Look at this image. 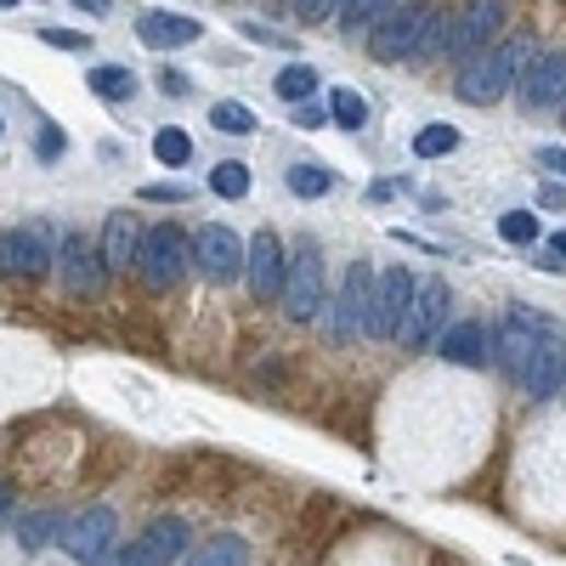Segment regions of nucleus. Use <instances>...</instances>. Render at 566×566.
I'll return each instance as SVG.
<instances>
[{
    "label": "nucleus",
    "mask_w": 566,
    "mask_h": 566,
    "mask_svg": "<svg viewBox=\"0 0 566 566\" xmlns=\"http://www.w3.org/2000/svg\"><path fill=\"white\" fill-rule=\"evenodd\" d=\"M91 91L103 96V103H130V96H137V74H130L125 62H96V69H91Z\"/></svg>",
    "instance_id": "21"
},
{
    "label": "nucleus",
    "mask_w": 566,
    "mask_h": 566,
    "mask_svg": "<svg viewBox=\"0 0 566 566\" xmlns=\"http://www.w3.org/2000/svg\"><path fill=\"white\" fill-rule=\"evenodd\" d=\"M74 7H85V12H108V0H74Z\"/></svg>",
    "instance_id": "44"
},
{
    "label": "nucleus",
    "mask_w": 566,
    "mask_h": 566,
    "mask_svg": "<svg viewBox=\"0 0 566 566\" xmlns=\"http://www.w3.org/2000/svg\"><path fill=\"white\" fill-rule=\"evenodd\" d=\"M317 69L312 62H289V69H278V80H273V91L284 96V103H312V91H317Z\"/></svg>",
    "instance_id": "23"
},
{
    "label": "nucleus",
    "mask_w": 566,
    "mask_h": 566,
    "mask_svg": "<svg viewBox=\"0 0 566 566\" xmlns=\"http://www.w3.org/2000/svg\"><path fill=\"white\" fill-rule=\"evenodd\" d=\"M532 159H539V164H544L550 176H566V148H555V142H550V148H539V153H532Z\"/></svg>",
    "instance_id": "38"
},
{
    "label": "nucleus",
    "mask_w": 566,
    "mask_h": 566,
    "mask_svg": "<svg viewBox=\"0 0 566 566\" xmlns=\"http://www.w3.org/2000/svg\"><path fill=\"white\" fill-rule=\"evenodd\" d=\"M187 550V521H153L142 539H130L119 555H114V566H171L176 555Z\"/></svg>",
    "instance_id": "14"
},
{
    "label": "nucleus",
    "mask_w": 566,
    "mask_h": 566,
    "mask_svg": "<svg viewBox=\"0 0 566 566\" xmlns=\"http://www.w3.org/2000/svg\"><path fill=\"white\" fill-rule=\"evenodd\" d=\"M0 255H7V273H23V278L51 273V261H57L46 227H12L7 239H0Z\"/></svg>",
    "instance_id": "16"
},
{
    "label": "nucleus",
    "mask_w": 566,
    "mask_h": 566,
    "mask_svg": "<svg viewBox=\"0 0 566 566\" xmlns=\"http://www.w3.org/2000/svg\"><path fill=\"white\" fill-rule=\"evenodd\" d=\"M0 266H7V255H0Z\"/></svg>",
    "instance_id": "47"
},
{
    "label": "nucleus",
    "mask_w": 566,
    "mask_h": 566,
    "mask_svg": "<svg viewBox=\"0 0 566 566\" xmlns=\"http://www.w3.org/2000/svg\"><path fill=\"white\" fill-rule=\"evenodd\" d=\"M250 561V544L244 539H232V532H216V539L205 550H193L187 566H244Z\"/></svg>",
    "instance_id": "24"
},
{
    "label": "nucleus",
    "mask_w": 566,
    "mask_h": 566,
    "mask_svg": "<svg viewBox=\"0 0 566 566\" xmlns=\"http://www.w3.org/2000/svg\"><path fill=\"white\" fill-rule=\"evenodd\" d=\"M12 7H18V0H0V12H12Z\"/></svg>",
    "instance_id": "46"
},
{
    "label": "nucleus",
    "mask_w": 566,
    "mask_h": 566,
    "mask_svg": "<svg viewBox=\"0 0 566 566\" xmlns=\"http://www.w3.org/2000/svg\"><path fill=\"white\" fill-rule=\"evenodd\" d=\"M459 148V130L453 125H425L414 137V159H448Z\"/></svg>",
    "instance_id": "29"
},
{
    "label": "nucleus",
    "mask_w": 566,
    "mask_h": 566,
    "mask_svg": "<svg viewBox=\"0 0 566 566\" xmlns=\"http://www.w3.org/2000/svg\"><path fill=\"white\" fill-rule=\"evenodd\" d=\"M340 7H346V0H294V18H301V23L312 28V23H328Z\"/></svg>",
    "instance_id": "34"
},
{
    "label": "nucleus",
    "mask_w": 566,
    "mask_h": 566,
    "mask_svg": "<svg viewBox=\"0 0 566 566\" xmlns=\"http://www.w3.org/2000/svg\"><path fill=\"white\" fill-rule=\"evenodd\" d=\"M539 205H544V210H566V187H561V182H544V187H539Z\"/></svg>",
    "instance_id": "40"
},
{
    "label": "nucleus",
    "mask_w": 566,
    "mask_h": 566,
    "mask_svg": "<svg viewBox=\"0 0 566 566\" xmlns=\"http://www.w3.org/2000/svg\"><path fill=\"white\" fill-rule=\"evenodd\" d=\"M516 103L521 114H544L555 103H566V51H532L527 69L516 80Z\"/></svg>",
    "instance_id": "8"
},
{
    "label": "nucleus",
    "mask_w": 566,
    "mask_h": 566,
    "mask_svg": "<svg viewBox=\"0 0 566 566\" xmlns=\"http://www.w3.org/2000/svg\"><path fill=\"white\" fill-rule=\"evenodd\" d=\"M419 278L408 266H385L374 278V317H369V340H396V328L408 317V301H414Z\"/></svg>",
    "instance_id": "12"
},
{
    "label": "nucleus",
    "mask_w": 566,
    "mask_h": 566,
    "mask_svg": "<svg viewBox=\"0 0 566 566\" xmlns=\"http://www.w3.org/2000/svg\"><path fill=\"white\" fill-rule=\"evenodd\" d=\"M430 351H437L442 362H459V369H482V362L493 357V335H487L482 323H471V317H464V323L442 328V335H437V346H430Z\"/></svg>",
    "instance_id": "18"
},
{
    "label": "nucleus",
    "mask_w": 566,
    "mask_h": 566,
    "mask_svg": "<svg viewBox=\"0 0 566 566\" xmlns=\"http://www.w3.org/2000/svg\"><path fill=\"white\" fill-rule=\"evenodd\" d=\"M244 278H250V294L255 301H284V278H289V261H284V244L278 232H255L250 239V261H244Z\"/></svg>",
    "instance_id": "13"
},
{
    "label": "nucleus",
    "mask_w": 566,
    "mask_h": 566,
    "mask_svg": "<svg viewBox=\"0 0 566 566\" xmlns=\"http://www.w3.org/2000/svg\"><path fill=\"white\" fill-rule=\"evenodd\" d=\"M328 114H335V125H346V130H362V125H369V96L340 85L335 96H328Z\"/></svg>",
    "instance_id": "26"
},
{
    "label": "nucleus",
    "mask_w": 566,
    "mask_h": 566,
    "mask_svg": "<svg viewBox=\"0 0 566 566\" xmlns=\"http://www.w3.org/2000/svg\"><path fill=\"white\" fill-rule=\"evenodd\" d=\"M153 159L164 164V171H182V164L193 159V137H187V130H176V125H164L159 137H153Z\"/></svg>",
    "instance_id": "25"
},
{
    "label": "nucleus",
    "mask_w": 566,
    "mask_h": 566,
    "mask_svg": "<svg viewBox=\"0 0 566 566\" xmlns=\"http://www.w3.org/2000/svg\"><path fill=\"white\" fill-rule=\"evenodd\" d=\"M539 317H532L527 307H516L505 323H498V335H493V362L505 369L510 380H521V369H527V351H532V340H539Z\"/></svg>",
    "instance_id": "15"
},
{
    "label": "nucleus",
    "mask_w": 566,
    "mask_h": 566,
    "mask_svg": "<svg viewBox=\"0 0 566 566\" xmlns=\"http://www.w3.org/2000/svg\"><path fill=\"white\" fill-rule=\"evenodd\" d=\"M284 182H289V193H294V198H323L328 187H335V176H328L323 164H307V159H301V164H289V176H284Z\"/></svg>",
    "instance_id": "27"
},
{
    "label": "nucleus",
    "mask_w": 566,
    "mask_h": 566,
    "mask_svg": "<svg viewBox=\"0 0 566 566\" xmlns=\"http://www.w3.org/2000/svg\"><path fill=\"white\" fill-rule=\"evenodd\" d=\"M57 544L69 550L74 561L96 566L103 555H114V544H119V516H114L108 505H91V510H80L69 527H62V539H57Z\"/></svg>",
    "instance_id": "11"
},
{
    "label": "nucleus",
    "mask_w": 566,
    "mask_h": 566,
    "mask_svg": "<svg viewBox=\"0 0 566 566\" xmlns=\"http://www.w3.org/2000/svg\"><path fill=\"white\" fill-rule=\"evenodd\" d=\"M442 41L448 35H442L430 0H396V7L380 18V28L369 35V57L374 62H414V57L442 51Z\"/></svg>",
    "instance_id": "1"
},
{
    "label": "nucleus",
    "mask_w": 566,
    "mask_h": 566,
    "mask_svg": "<svg viewBox=\"0 0 566 566\" xmlns=\"http://www.w3.org/2000/svg\"><path fill=\"white\" fill-rule=\"evenodd\" d=\"M187 266H193V244L182 239V227H176V221H159V227H148V232H142L137 273H142V284H148L153 294L176 289Z\"/></svg>",
    "instance_id": "3"
},
{
    "label": "nucleus",
    "mask_w": 566,
    "mask_h": 566,
    "mask_svg": "<svg viewBox=\"0 0 566 566\" xmlns=\"http://www.w3.org/2000/svg\"><path fill=\"white\" fill-rule=\"evenodd\" d=\"M566 385V335L561 328H539V340H532L527 351V369H521V391L532 396V403H550V396Z\"/></svg>",
    "instance_id": "10"
},
{
    "label": "nucleus",
    "mask_w": 566,
    "mask_h": 566,
    "mask_svg": "<svg viewBox=\"0 0 566 566\" xmlns=\"http://www.w3.org/2000/svg\"><path fill=\"white\" fill-rule=\"evenodd\" d=\"M41 41L57 46V51H85L91 46V35H69V28H41Z\"/></svg>",
    "instance_id": "35"
},
{
    "label": "nucleus",
    "mask_w": 566,
    "mask_h": 566,
    "mask_svg": "<svg viewBox=\"0 0 566 566\" xmlns=\"http://www.w3.org/2000/svg\"><path fill=\"white\" fill-rule=\"evenodd\" d=\"M51 527H62V521H57V516H28V521L18 527V544H23V550H46V544H51Z\"/></svg>",
    "instance_id": "32"
},
{
    "label": "nucleus",
    "mask_w": 566,
    "mask_h": 566,
    "mask_svg": "<svg viewBox=\"0 0 566 566\" xmlns=\"http://www.w3.org/2000/svg\"><path fill=\"white\" fill-rule=\"evenodd\" d=\"M159 91H164V96H187V91H193V80H187L182 69H164V74H159Z\"/></svg>",
    "instance_id": "37"
},
{
    "label": "nucleus",
    "mask_w": 566,
    "mask_h": 566,
    "mask_svg": "<svg viewBox=\"0 0 566 566\" xmlns=\"http://www.w3.org/2000/svg\"><path fill=\"white\" fill-rule=\"evenodd\" d=\"M323 261H317V244H294V261H289V278H284V312L294 323H312L323 312Z\"/></svg>",
    "instance_id": "7"
},
{
    "label": "nucleus",
    "mask_w": 566,
    "mask_h": 566,
    "mask_svg": "<svg viewBox=\"0 0 566 566\" xmlns=\"http://www.w3.org/2000/svg\"><path fill=\"white\" fill-rule=\"evenodd\" d=\"M210 193H216V198H244V193H250V164L221 159L216 171H210Z\"/></svg>",
    "instance_id": "28"
},
{
    "label": "nucleus",
    "mask_w": 566,
    "mask_h": 566,
    "mask_svg": "<svg viewBox=\"0 0 566 566\" xmlns=\"http://www.w3.org/2000/svg\"><path fill=\"white\" fill-rule=\"evenodd\" d=\"M505 18H510V0H464L459 18L448 23L442 51L459 57V62H471L476 51H487L498 35H505Z\"/></svg>",
    "instance_id": "4"
},
{
    "label": "nucleus",
    "mask_w": 566,
    "mask_h": 566,
    "mask_svg": "<svg viewBox=\"0 0 566 566\" xmlns=\"http://www.w3.org/2000/svg\"><path fill=\"white\" fill-rule=\"evenodd\" d=\"M244 261H250V244H244L232 227H216V221H210V227L193 232V266H198L210 284H232V278L244 273Z\"/></svg>",
    "instance_id": "6"
},
{
    "label": "nucleus",
    "mask_w": 566,
    "mask_h": 566,
    "mask_svg": "<svg viewBox=\"0 0 566 566\" xmlns=\"http://www.w3.org/2000/svg\"><path fill=\"white\" fill-rule=\"evenodd\" d=\"M328 119H335V114L317 108V103H294V125H301V130H317V125H328Z\"/></svg>",
    "instance_id": "36"
},
{
    "label": "nucleus",
    "mask_w": 566,
    "mask_h": 566,
    "mask_svg": "<svg viewBox=\"0 0 566 566\" xmlns=\"http://www.w3.org/2000/svg\"><path fill=\"white\" fill-rule=\"evenodd\" d=\"M57 266H62V284H69L74 294H96L103 289V255H96L80 232H69V239H62V250H57Z\"/></svg>",
    "instance_id": "19"
},
{
    "label": "nucleus",
    "mask_w": 566,
    "mask_h": 566,
    "mask_svg": "<svg viewBox=\"0 0 566 566\" xmlns=\"http://www.w3.org/2000/svg\"><path fill=\"white\" fill-rule=\"evenodd\" d=\"M550 255H555V261H566V227H561L555 239H550Z\"/></svg>",
    "instance_id": "43"
},
{
    "label": "nucleus",
    "mask_w": 566,
    "mask_h": 566,
    "mask_svg": "<svg viewBox=\"0 0 566 566\" xmlns=\"http://www.w3.org/2000/svg\"><path fill=\"white\" fill-rule=\"evenodd\" d=\"M239 35H244V41H255V46H289V35H273V28H261V23H244Z\"/></svg>",
    "instance_id": "39"
},
{
    "label": "nucleus",
    "mask_w": 566,
    "mask_h": 566,
    "mask_svg": "<svg viewBox=\"0 0 566 566\" xmlns=\"http://www.w3.org/2000/svg\"><path fill=\"white\" fill-rule=\"evenodd\" d=\"M57 153H62V130L46 125V130H41V159H57Z\"/></svg>",
    "instance_id": "41"
},
{
    "label": "nucleus",
    "mask_w": 566,
    "mask_h": 566,
    "mask_svg": "<svg viewBox=\"0 0 566 566\" xmlns=\"http://www.w3.org/2000/svg\"><path fill=\"white\" fill-rule=\"evenodd\" d=\"M198 35H205V23L187 18V12H142V18H137V41H142L148 51H182V46H193Z\"/></svg>",
    "instance_id": "17"
},
{
    "label": "nucleus",
    "mask_w": 566,
    "mask_h": 566,
    "mask_svg": "<svg viewBox=\"0 0 566 566\" xmlns=\"http://www.w3.org/2000/svg\"><path fill=\"white\" fill-rule=\"evenodd\" d=\"M391 7H396V0H346V7H340V28H346V35H362V41H369Z\"/></svg>",
    "instance_id": "22"
},
{
    "label": "nucleus",
    "mask_w": 566,
    "mask_h": 566,
    "mask_svg": "<svg viewBox=\"0 0 566 566\" xmlns=\"http://www.w3.org/2000/svg\"><path fill=\"white\" fill-rule=\"evenodd\" d=\"M448 307H453L448 284L442 278H419L414 301H408V317H403V328H396V340H403L408 351H430V346H437V335H442Z\"/></svg>",
    "instance_id": "5"
},
{
    "label": "nucleus",
    "mask_w": 566,
    "mask_h": 566,
    "mask_svg": "<svg viewBox=\"0 0 566 566\" xmlns=\"http://www.w3.org/2000/svg\"><path fill=\"white\" fill-rule=\"evenodd\" d=\"M137 198H142V205H187L193 187H182V182H148Z\"/></svg>",
    "instance_id": "33"
},
{
    "label": "nucleus",
    "mask_w": 566,
    "mask_h": 566,
    "mask_svg": "<svg viewBox=\"0 0 566 566\" xmlns=\"http://www.w3.org/2000/svg\"><path fill=\"white\" fill-rule=\"evenodd\" d=\"M7 505H12V487H7V482H0V516H7Z\"/></svg>",
    "instance_id": "45"
},
{
    "label": "nucleus",
    "mask_w": 566,
    "mask_h": 566,
    "mask_svg": "<svg viewBox=\"0 0 566 566\" xmlns=\"http://www.w3.org/2000/svg\"><path fill=\"white\" fill-rule=\"evenodd\" d=\"M0 130H7V125H0Z\"/></svg>",
    "instance_id": "48"
},
{
    "label": "nucleus",
    "mask_w": 566,
    "mask_h": 566,
    "mask_svg": "<svg viewBox=\"0 0 566 566\" xmlns=\"http://www.w3.org/2000/svg\"><path fill=\"white\" fill-rule=\"evenodd\" d=\"M137 255H142L137 221H130L125 210H114V216L103 221V266H108V273H125V266H137Z\"/></svg>",
    "instance_id": "20"
},
{
    "label": "nucleus",
    "mask_w": 566,
    "mask_h": 566,
    "mask_svg": "<svg viewBox=\"0 0 566 566\" xmlns=\"http://www.w3.org/2000/svg\"><path fill=\"white\" fill-rule=\"evenodd\" d=\"M498 239L505 244H539V216L532 210H505L498 216Z\"/></svg>",
    "instance_id": "30"
},
{
    "label": "nucleus",
    "mask_w": 566,
    "mask_h": 566,
    "mask_svg": "<svg viewBox=\"0 0 566 566\" xmlns=\"http://www.w3.org/2000/svg\"><path fill=\"white\" fill-rule=\"evenodd\" d=\"M527 57H532V41H493L487 51H476L471 62L459 69V103H471V108H493L498 96H510L521 69H527Z\"/></svg>",
    "instance_id": "2"
},
{
    "label": "nucleus",
    "mask_w": 566,
    "mask_h": 566,
    "mask_svg": "<svg viewBox=\"0 0 566 566\" xmlns=\"http://www.w3.org/2000/svg\"><path fill=\"white\" fill-rule=\"evenodd\" d=\"M210 125H216V130H227V137H250V130H255L261 119H255L244 103H216V108H210Z\"/></svg>",
    "instance_id": "31"
},
{
    "label": "nucleus",
    "mask_w": 566,
    "mask_h": 566,
    "mask_svg": "<svg viewBox=\"0 0 566 566\" xmlns=\"http://www.w3.org/2000/svg\"><path fill=\"white\" fill-rule=\"evenodd\" d=\"M374 266L351 261V273L335 294V340H369V317H374Z\"/></svg>",
    "instance_id": "9"
},
{
    "label": "nucleus",
    "mask_w": 566,
    "mask_h": 566,
    "mask_svg": "<svg viewBox=\"0 0 566 566\" xmlns=\"http://www.w3.org/2000/svg\"><path fill=\"white\" fill-rule=\"evenodd\" d=\"M369 198H374V205H385V198H396V182H374Z\"/></svg>",
    "instance_id": "42"
}]
</instances>
